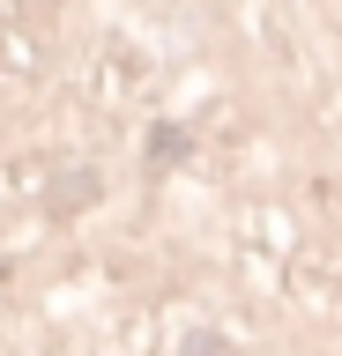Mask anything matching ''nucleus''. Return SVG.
<instances>
[{"instance_id":"f257e3e1","label":"nucleus","mask_w":342,"mask_h":356,"mask_svg":"<svg viewBox=\"0 0 342 356\" xmlns=\"http://www.w3.org/2000/svg\"><path fill=\"white\" fill-rule=\"evenodd\" d=\"M179 156H194V134L186 127H157L149 134V163H179Z\"/></svg>"},{"instance_id":"f03ea898","label":"nucleus","mask_w":342,"mask_h":356,"mask_svg":"<svg viewBox=\"0 0 342 356\" xmlns=\"http://www.w3.org/2000/svg\"><path fill=\"white\" fill-rule=\"evenodd\" d=\"M186 356H231L224 334H186Z\"/></svg>"}]
</instances>
